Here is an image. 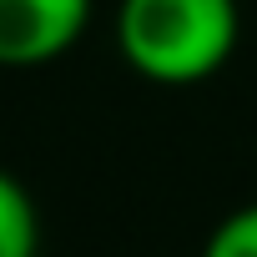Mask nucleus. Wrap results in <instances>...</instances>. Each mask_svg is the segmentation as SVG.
<instances>
[{
  "label": "nucleus",
  "instance_id": "nucleus-2",
  "mask_svg": "<svg viewBox=\"0 0 257 257\" xmlns=\"http://www.w3.org/2000/svg\"><path fill=\"white\" fill-rule=\"evenodd\" d=\"M86 26L91 0H0V66H46L66 56Z\"/></svg>",
  "mask_w": 257,
  "mask_h": 257
},
{
  "label": "nucleus",
  "instance_id": "nucleus-1",
  "mask_svg": "<svg viewBox=\"0 0 257 257\" xmlns=\"http://www.w3.org/2000/svg\"><path fill=\"white\" fill-rule=\"evenodd\" d=\"M242 36L237 0H121L116 46L121 61L152 86L212 81Z\"/></svg>",
  "mask_w": 257,
  "mask_h": 257
},
{
  "label": "nucleus",
  "instance_id": "nucleus-4",
  "mask_svg": "<svg viewBox=\"0 0 257 257\" xmlns=\"http://www.w3.org/2000/svg\"><path fill=\"white\" fill-rule=\"evenodd\" d=\"M202 257H257V202L227 212V217L212 227Z\"/></svg>",
  "mask_w": 257,
  "mask_h": 257
},
{
  "label": "nucleus",
  "instance_id": "nucleus-3",
  "mask_svg": "<svg viewBox=\"0 0 257 257\" xmlns=\"http://www.w3.org/2000/svg\"><path fill=\"white\" fill-rule=\"evenodd\" d=\"M0 257H41V212L6 167H0Z\"/></svg>",
  "mask_w": 257,
  "mask_h": 257
}]
</instances>
